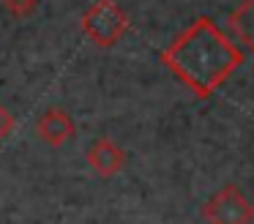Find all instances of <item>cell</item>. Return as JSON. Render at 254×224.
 I'll use <instances>...</instances> for the list:
<instances>
[{
  "label": "cell",
  "mask_w": 254,
  "mask_h": 224,
  "mask_svg": "<svg viewBox=\"0 0 254 224\" xmlns=\"http://www.w3.org/2000/svg\"><path fill=\"white\" fill-rule=\"evenodd\" d=\"M14 126H17V120H14V115L8 112L3 104H0V142L8 140V134L14 131Z\"/></svg>",
  "instance_id": "obj_8"
},
{
  "label": "cell",
  "mask_w": 254,
  "mask_h": 224,
  "mask_svg": "<svg viewBox=\"0 0 254 224\" xmlns=\"http://www.w3.org/2000/svg\"><path fill=\"white\" fill-rule=\"evenodd\" d=\"M36 5H39V0H3V8L11 16H17V19L30 16L36 11Z\"/></svg>",
  "instance_id": "obj_7"
},
{
  "label": "cell",
  "mask_w": 254,
  "mask_h": 224,
  "mask_svg": "<svg viewBox=\"0 0 254 224\" xmlns=\"http://www.w3.org/2000/svg\"><path fill=\"white\" fill-rule=\"evenodd\" d=\"M205 224H254V202L238 186H224L202 205Z\"/></svg>",
  "instance_id": "obj_3"
},
{
  "label": "cell",
  "mask_w": 254,
  "mask_h": 224,
  "mask_svg": "<svg viewBox=\"0 0 254 224\" xmlns=\"http://www.w3.org/2000/svg\"><path fill=\"white\" fill-rule=\"evenodd\" d=\"M85 161L99 178H115L126 167V150L110 137H99L85 153Z\"/></svg>",
  "instance_id": "obj_5"
},
{
  "label": "cell",
  "mask_w": 254,
  "mask_h": 224,
  "mask_svg": "<svg viewBox=\"0 0 254 224\" xmlns=\"http://www.w3.org/2000/svg\"><path fill=\"white\" fill-rule=\"evenodd\" d=\"M227 25H230V33L238 41V47L249 49L254 55V0H243L230 14Z\"/></svg>",
  "instance_id": "obj_6"
},
{
  "label": "cell",
  "mask_w": 254,
  "mask_h": 224,
  "mask_svg": "<svg viewBox=\"0 0 254 224\" xmlns=\"http://www.w3.org/2000/svg\"><path fill=\"white\" fill-rule=\"evenodd\" d=\"M82 33L96 44V47L107 49L115 47L128 30V14L115 3V0H96L79 19Z\"/></svg>",
  "instance_id": "obj_2"
},
{
  "label": "cell",
  "mask_w": 254,
  "mask_h": 224,
  "mask_svg": "<svg viewBox=\"0 0 254 224\" xmlns=\"http://www.w3.org/2000/svg\"><path fill=\"white\" fill-rule=\"evenodd\" d=\"M36 134L44 145L50 148H63L74 134H77V123L68 112H63L61 107H50L39 115L36 120Z\"/></svg>",
  "instance_id": "obj_4"
},
{
  "label": "cell",
  "mask_w": 254,
  "mask_h": 224,
  "mask_svg": "<svg viewBox=\"0 0 254 224\" xmlns=\"http://www.w3.org/2000/svg\"><path fill=\"white\" fill-rule=\"evenodd\" d=\"M161 63L197 98H208L243 63V49L210 19L199 16L161 52Z\"/></svg>",
  "instance_id": "obj_1"
}]
</instances>
